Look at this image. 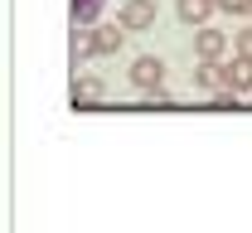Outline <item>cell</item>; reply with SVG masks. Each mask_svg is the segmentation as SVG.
<instances>
[{
	"mask_svg": "<svg viewBox=\"0 0 252 233\" xmlns=\"http://www.w3.org/2000/svg\"><path fill=\"white\" fill-rule=\"evenodd\" d=\"M117 20L126 25V34H146L151 25H156V0H126Z\"/></svg>",
	"mask_w": 252,
	"mask_h": 233,
	"instance_id": "7a4b0ae2",
	"label": "cell"
},
{
	"mask_svg": "<svg viewBox=\"0 0 252 233\" xmlns=\"http://www.w3.org/2000/svg\"><path fill=\"white\" fill-rule=\"evenodd\" d=\"M223 15H243V20H252V0H219Z\"/></svg>",
	"mask_w": 252,
	"mask_h": 233,
	"instance_id": "30bf717a",
	"label": "cell"
},
{
	"mask_svg": "<svg viewBox=\"0 0 252 233\" xmlns=\"http://www.w3.org/2000/svg\"><path fill=\"white\" fill-rule=\"evenodd\" d=\"M93 54H117L122 49V34H126V25L117 20V25H93Z\"/></svg>",
	"mask_w": 252,
	"mask_h": 233,
	"instance_id": "8992f818",
	"label": "cell"
},
{
	"mask_svg": "<svg viewBox=\"0 0 252 233\" xmlns=\"http://www.w3.org/2000/svg\"><path fill=\"white\" fill-rule=\"evenodd\" d=\"M131 83H136L141 93H151L156 102H170V88H165V64H160L156 54H141V59L131 64Z\"/></svg>",
	"mask_w": 252,
	"mask_h": 233,
	"instance_id": "6da1fadb",
	"label": "cell"
},
{
	"mask_svg": "<svg viewBox=\"0 0 252 233\" xmlns=\"http://www.w3.org/2000/svg\"><path fill=\"white\" fill-rule=\"evenodd\" d=\"M223 88H233L238 98H248L252 93V59H233V64H223Z\"/></svg>",
	"mask_w": 252,
	"mask_h": 233,
	"instance_id": "3957f363",
	"label": "cell"
},
{
	"mask_svg": "<svg viewBox=\"0 0 252 233\" xmlns=\"http://www.w3.org/2000/svg\"><path fill=\"white\" fill-rule=\"evenodd\" d=\"M238 54H243V59H252V25L238 34Z\"/></svg>",
	"mask_w": 252,
	"mask_h": 233,
	"instance_id": "8fae6325",
	"label": "cell"
},
{
	"mask_svg": "<svg viewBox=\"0 0 252 233\" xmlns=\"http://www.w3.org/2000/svg\"><path fill=\"white\" fill-rule=\"evenodd\" d=\"M102 5H107V0H73V25H78V30H93L97 15H102Z\"/></svg>",
	"mask_w": 252,
	"mask_h": 233,
	"instance_id": "ba28073f",
	"label": "cell"
},
{
	"mask_svg": "<svg viewBox=\"0 0 252 233\" xmlns=\"http://www.w3.org/2000/svg\"><path fill=\"white\" fill-rule=\"evenodd\" d=\"M214 10H219V0H175V15H180L185 25H194V30H199V25H209V15H214Z\"/></svg>",
	"mask_w": 252,
	"mask_h": 233,
	"instance_id": "5b68a950",
	"label": "cell"
},
{
	"mask_svg": "<svg viewBox=\"0 0 252 233\" xmlns=\"http://www.w3.org/2000/svg\"><path fill=\"white\" fill-rule=\"evenodd\" d=\"M194 88H199V93H219V88H223V64L199 59V68H194Z\"/></svg>",
	"mask_w": 252,
	"mask_h": 233,
	"instance_id": "52a82bcc",
	"label": "cell"
},
{
	"mask_svg": "<svg viewBox=\"0 0 252 233\" xmlns=\"http://www.w3.org/2000/svg\"><path fill=\"white\" fill-rule=\"evenodd\" d=\"M102 93H107V83H102V78H78V83H73V98H78V102L102 98Z\"/></svg>",
	"mask_w": 252,
	"mask_h": 233,
	"instance_id": "9c48e42d",
	"label": "cell"
},
{
	"mask_svg": "<svg viewBox=\"0 0 252 233\" xmlns=\"http://www.w3.org/2000/svg\"><path fill=\"white\" fill-rule=\"evenodd\" d=\"M194 54H199V59H214V64H219L223 54H228V34L209 30V25H199V34H194Z\"/></svg>",
	"mask_w": 252,
	"mask_h": 233,
	"instance_id": "277c9868",
	"label": "cell"
}]
</instances>
